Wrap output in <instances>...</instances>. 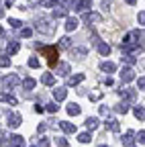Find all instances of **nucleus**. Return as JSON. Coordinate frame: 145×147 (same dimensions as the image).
I'll use <instances>...</instances> for the list:
<instances>
[{"label": "nucleus", "instance_id": "f257e3e1", "mask_svg": "<svg viewBox=\"0 0 145 147\" xmlns=\"http://www.w3.org/2000/svg\"><path fill=\"white\" fill-rule=\"evenodd\" d=\"M39 51L43 53V57H47V63L51 65V67H55L59 61H57V57H59V47H55V45H51V47H39Z\"/></svg>", "mask_w": 145, "mask_h": 147}, {"label": "nucleus", "instance_id": "f03ea898", "mask_svg": "<svg viewBox=\"0 0 145 147\" xmlns=\"http://www.w3.org/2000/svg\"><path fill=\"white\" fill-rule=\"evenodd\" d=\"M35 29H37L41 35H45V37H51L55 33V25H53V21H49V18H39Z\"/></svg>", "mask_w": 145, "mask_h": 147}, {"label": "nucleus", "instance_id": "7ed1b4c3", "mask_svg": "<svg viewBox=\"0 0 145 147\" xmlns=\"http://www.w3.org/2000/svg\"><path fill=\"white\" fill-rule=\"evenodd\" d=\"M71 8L76 12H84L88 8H92V0H71Z\"/></svg>", "mask_w": 145, "mask_h": 147}, {"label": "nucleus", "instance_id": "20e7f679", "mask_svg": "<svg viewBox=\"0 0 145 147\" xmlns=\"http://www.w3.org/2000/svg\"><path fill=\"white\" fill-rule=\"evenodd\" d=\"M21 121H23V117H21L19 113H8V127H10V129L21 127Z\"/></svg>", "mask_w": 145, "mask_h": 147}, {"label": "nucleus", "instance_id": "39448f33", "mask_svg": "<svg viewBox=\"0 0 145 147\" xmlns=\"http://www.w3.org/2000/svg\"><path fill=\"white\" fill-rule=\"evenodd\" d=\"M2 84H4L6 90H12V88L19 86V76H14V74H12V76H6V78L2 80Z\"/></svg>", "mask_w": 145, "mask_h": 147}, {"label": "nucleus", "instance_id": "423d86ee", "mask_svg": "<svg viewBox=\"0 0 145 147\" xmlns=\"http://www.w3.org/2000/svg\"><path fill=\"white\" fill-rule=\"evenodd\" d=\"M133 78H135L133 67H123V71H121V80H123V82H131Z\"/></svg>", "mask_w": 145, "mask_h": 147}, {"label": "nucleus", "instance_id": "0eeeda50", "mask_svg": "<svg viewBox=\"0 0 145 147\" xmlns=\"http://www.w3.org/2000/svg\"><path fill=\"white\" fill-rule=\"evenodd\" d=\"M84 21L86 23H100L102 21V14H98V12H86L84 14Z\"/></svg>", "mask_w": 145, "mask_h": 147}, {"label": "nucleus", "instance_id": "6e6552de", "mask_svg": "<svg viewBox=\"0 0 145 147\" xmlns=\"http://www.w3.org/2000/svg\"><path fill=\"white\" fill-rule=\"evenodd\" d=\"M59 129L63 133H76V125H71L67 121H59Z\"/></svg>", "mask_w": 145, "mask_h": 147}, {"label": "nucleus", "instance_id": "1a4fd4ad", "mask_svg": "<svg viewBox=\"0 0 145 147\" xmlns=\"http://www.w3.org/2000/svg\"><path fill=\"white\" fill-rule=\"evenodd\" d=\"M133 137H135V133H133V131H127V133L123 135V139H121V141H123V145H125V147H131V145H133V141H135Z\"/></svg>", "mask_w": 145, "mask_h": 147}, {"label": "nucleus", "instance_id": "9d476101", "mask_svg": "<svg viewBox=\"0 0 145 147\" xmlns=\"http://www.w3.org/2000/svg\"><path fill=\"white\" fill-rule=\"evenodd\" d=\"M80 110H82V108H80V104H76V102H69V104H67V115H69V117H78Z\"/></svg>", "mask_w": 145, "mask_h": 147}, {"label": "nucleus", "instance_id": "9b49d317", "mask_svg": "<svg viewBox=\"0 0 145 147\" xmlns=\"http://www.w3.org/2000/svg\"><path fill=\"white\" fill-rule=\"evenodd\" d=\"M65 96H67V90L65 88H55V90H53V98H55V100H65Z\"/></svg>", "mask_w": 145, "mask_h": 147}, {"label": "nucleus", "instance_id": "f8f14e48", "mask_svg": "<svg viewBox=\"0 0 145 147\" xmlns=\"http://www.w3.org/2000/svg\"><path fill=\"white\" fill-rule=\"evenodd\" d=\"M106 129H111L113 133H119V131H121V125H119L117 119H108V121H106Z\"/></svg>", "mask_w": 145, "mask_h": 147}, {"label": "nucleus", "instance_id": "ddd939ff", "mask_svg": "<svg viewBox=\"0 0 145 147\" xmlns=\"http://www.w3.org/2000/svg\"><path fill=\"white\" fill-rule=\"evenodd\" d=\"M10 147H25V139L21 135H12L10 137Z\"/></svg>", "mask_w": 145, "mask_h": 147}, {"label": "nucleus", "instance_id": "4468645a", "mask_svg": "<svg viewBox=\"0 0 145 147\" xmlns=\"http://www.w3.org/2000/svg\"><path fill=\"white\" fill-rule=\"evenodd\" d=\"M65 14H67V8L65 6H59L57 4L55 8H53V18H63Z\"/></svg>", "mask_w": 145, "mask_h": 147}, {"label": "nucleus", "instance_id": "2eb2a0df", "mask_svg": "<svg viewBox=\"0 0 145 147\" xmlns=\"http://www.w3.org/2000/svg\"><path fill=\"white\" fill-rule=\"evenodd\" d=\"M78 25H80V21H78V18H67V21H65V31H76L78 29Z\"/></svg>", "mask_w": 145, "mask_h": 147}, {"label": "nucleus", "instance_id": "dca6fc26", "mask_svg": "<svg viewBox=\"0 0 145 147\" xmlns=\"http://www.w3.org/2000/svg\"><path fill=\"white\" fill-rule=\"evenodd\" d=\"M0 100H2V102H8V104H12V106H16V102H19L12 94H4V92H0Z\"/></svg>", "mask_w": 145, "mask_h": 147}, {"label": "nucleus", "instance_id": "f3484780", "mask_svg": "<svg viewBox=\"0 0 145 147\" xmlns=\"http://www.w3.org/2000/svg\"><path fill=\"white\" fill-rule=\"evenodd\" d=\"M100 69L106 71V74H113V71L117 69V65H115L113 61H102V63H100Z\"/></svg>", "mask_w": 145, "mask_h": 147}, {"label": "nucleus", "instance_id": "a211bd4d", "mask_svg": "<svg viewBox=\"0 0 145 147\" xmlns=\"http://www.w3.org/2000/svg\"><path fill=\"white\" fill-rule=\"evenodd\" d=\"M41 82H43L45 86H53V84H55V76H53V74H43V76H41Z\"/></svg>", "mask_w": 145, "mask_h": 147}, {"label": "nucleus", "instance_id": "6ab92c4d", "mask_svg": "<svg viewBox=\"0 0 145 147\" xmlns=\"http://www.w3.org/2000/svg\"><path fill=\"white\" fill-rule=\"evenodd\" d=\"M84 80V74H78V76H69L67 78V86H78Z\"/></svg>", "mask_w": 145, "mask_h": 147}, {"label": "nucleus", "instance_id": "aec40b11", "mask_svg": "<svg viewBox=\"0 0 145 147\" xmlns=\"http://www.w3.org/2000/svg\"><path fill=\"white\" fill-rule=\"evenodd\" d=\"M96 47H98V53H100V55H111V51H113L108 43H98Z\"/></svg>", "mask_w": 145, "mask_h": 147}, {"label": "nucleus", "instance_id": "412c9836", "mask_svg": "<svg viewBox=\"0 0 145 147\" xmlns=\"http://www.w3.org/2000/svg\"><path fill=\"white\" fill-rule=\"evenodd\" d=\"M19 49H21V45L16 43V41H12V43H8V47H6V53H8V55H14V53L19 51Z\"/></svg>", "mask_w": 145, "mask_h": 147}, {"label": "nucleus", "instance_id": "4be33fe9", "mask_svg": "<svg viewBox=\"0 0 145 147\" xmlns=\"http://www.w3.org/2000/svg\"><path fill=\"white\" fill-rule=\"evenodd\" d=\"M86 127L90 129V131H94V129L98 127V119H96V117H90V119H86Z\"/></svg>", "mask_w": 145, "mask_h": 147}, {"label": "nucleus", "instance_id": "5701e85b", "mask_svg": "<svg viewBox=\"0 0 145 147\" xmlns=\"http://www.w3.org/2000/svg\"><path fill=\"white\" fill-rule=\"evenodd\" d=\"M119 94H121V96H127L129 100H135V92H133V90H129V88H123V90H119Z\"/></svg>", "mask_w": 145, "mask_h": 147}, {"label": "nucleus", "instance_id": "b1692460", "mask_svg": "<svg viewBox=\"0 0 145 147\" xmlns=\"http://www.w3.org/2000/svg\"><path fill=\"white\" fill-rule=\"evenodd\" d=\"M115 110H117V113H121V115L129 113V102H121V104H117V106H115Z\"/></svg>", "mask_w": 145, "mask_h": 147}, {"label": "nucleus", "instance_id": "393cba45", "mask_svg": "<svg viewBox=\"0 0 145 147\" xmlns=\"http://www.w3.org/2000/svg\"><path fill=\"white\" fill-rule=\"evenodd\" d=\"M23 86H25V90H33L35 88V80L33 78H25L23 80Z\"/></svg>", "mask_w": 145, "mask_h": 147}, {"label": "nucleus", "instance_id": "a878e982", "mask_svg": "<svg viewBox=\"0 0 145 147\" xmlns=\"http://www.w3.org/2000/svg\"><path fill=\"white\" fill-rule=\"evenodd\" d=\"M133 113H135V117H137L139 121H143V119H145V110H143V106H135Z\"/></svg>", "mask_w": 145, "mask_h": 147}, {"label": "nucleus", "instance_id": "bb28decb", "mask_svg": "<svg viewBox=\"0 0 145 147\" xmlns=\"http://www.w3.org/2000/svg\"><path fill=\"white\" fill-rule=\"evenodd\" d=\"M59 47H61V49H67V47H71V39H69V37H61V41H59Z\"/></svg>", "mask_w": 145, "mask_h": 147}, {"label": "nucleus", "instance_id": "cd10ccee", "mask_svg": "<svg viewBox=\"0 0 145 147\" xmlns=\"http://www.w3.org/2000/svg\"><path fill=\"white\" fill-rule=\"evenodd\" d=\"M8 25H10L12 29H21V27H23V23L19 21V18H8Z\"/></svg>", "mask_w": 145, "mask_h": 147}, {"label": "nucleus", "instance_id": "c85d7f7f", "mask_svg": "<svg viewBox=\"0 0 145 147\" xmlns=\"http://www.w3.org/2000/svg\"><path fill=\"white\" fill-rule=\"evenodd\" d=\"M57 65H59V71H61L59 76H67V74H69V65L67 63H57Z\"/></svg>", "mask_w": 145, "mask_h": 147}, {"label": "nucleus", "instance_id": "c756f323", "mask_svg": "<svg viewBox=\"0 0 145 147\" xmlns=\"http://www.w3.org/2000/svg\"><path fill=\"white\" fill-rule=\"evenodd\" d=\"M57 108H59V106H57L55 102H49V104L45 106V110H47V113H57Z\"/></svg>", "mask_w": 145, "mask_h": 147}, {"label": "nucleus", "instance_id": "7c9ffc66", "mask_svg": "<svg viewBox=\"0 0 145 147\" xmlns=\"http://www.w3.org/2000/svg\"><path fill=\"white\" fill-rule=\"evenodd\" d=\"M33 35V29H29V27H25V29H21V37H25V39H29V37Z\"/></svg>", "mask_w": 145, "mask_h": 147}, {"label": "nucleus", "instance_id": "2f4dec72", "mask_svg": "<svg viewBox=\"0 0 145 147\" xmlns=\"http://www.w3.org/2000/svg\"><path fill=\"white\" fill-rule=\"evenodd\" d=\"M78 141H80V143H90V133H80Z\"/></svg>", "mask_w": 145, "mask_h": 147}, {"label": "nucleus", "instance_id": "473e14b6", "mask_svg": "<svg viewBox=\"0 0 145 147\" xmlns=\"http://www.w3.org/2000/svg\"><path fill=\"white\" fill-rule=\"evenodd\" d=\"M29 67L37 69V67H39V59H37V57H31V59H29Z\"/></svg>", "mask_w": 145, "mask_h": 147}, {"label": "nucleus", "instance_id": "72a5a7b5", "mask_svg": "<svg viewBox=\"0 0 145 147\" xmlns=\"http://www.w3.org/2000/svg\"><path fill=\"white\" fill-rule=\"evenodd\" d=\"M10 65V59H8V55H4L2 59H0V67H8Z\"/></svg>", "mask_w": 145, "mask_h": 147}, {"label": "nucleus", "instance_id": "f704fd0d", "mask_svg": "<svg viewBox=\"0 0 145 147\" xmlns=\"http://www.w3.org/2000/svg\"><path fill=\"white\" fill-rule=\"evenodd\" d=\"M55 143H57L59 147H67V141H65L63 137H57V139H55Z\"/></svg>", "mask_w": 145, "mask_h": 147}, {"label": "nucleus", "instance_id": "c9c22d12", "mask_svg": "<svg viewBox=\"0 0 145 147\" xmlns=\"http://www.w3.org/2000/svg\"><path fill=\"white\" fill-rule=\"evenodd\" d=\"M74 53H76V55H86V53H88V49H86V47H78Z\"/></svg>", "mask_w": 145, "mask_h": 147}, {"label": "nucleus", "instance_id": "e433bc0d", "mask_svg": "<svg viewBox=\"0 0 145 147\" xmlns=\"http://www.w3.org/2000/svg\"><path fill=\"white\" fill-rule=\"evenodd\" d=\"M137 86H139V90H143V88H145V78H143V76L137 80Z\"/></svg>", "mask_w": 145, "mask_h": 147}, {"label": "nucleus", "instance_id": "4c0bfd02", "mask_svg": "<svg viewBox=\"0 0 145 147\" xmlns=\"http://www.w3.org/2000/svg\"><path fill=\"white\" fill-rule=\"evenodd\" d=\"M143 137H145V133H143V131H141V133H137V143H139V145H143Z\"/></svg>", "mask_w": 145, "mask_h": 147}, {"label": "nucleus", "instance_id": "58836bf2", "mask_svg": "<svg viewBox=\"0 0 145 147\" xmlns=\"http://www.w3.org/2000/svg\"><path fill=\"white\" fill-rule=\"evenodd\" d=\"M137 18H139V23H141V25H143V23H145V12H143V10H141V12H139V16H137Z\"/></svg>", "mask_w": 145, "mask_h": 147}, {"label": "nucleus", "instance_id": "ea45409f", "mask_svg": "<svg viewBox=\"0 0 145 147\" xmlns=\"http://www.w3.org/2000/svg\"><path fill=\"white\" fill-rule=\"evenodd\" d=\"M39 143H41V147H49V141H47V139H45V137H43V139H41V141H39Z\"/></svg>", "mask_w": 145, "mask_h": 147}, {"label": "nucleus", "instance_id": "a19ab883", "mask_svg": "<svg viewBox=\"0 0 145 147\" xmlns=\"http://www.w3.org/2000/svg\"><path fill=\"white\" fill-rule=\"evenodd\" d=\"M104 84H106V86H113L115 82H113V78H106V80H104Z\"/></svg>", "mask_w": 145, "mask_h": 147}, {"label": "nucleus", "instance_id": "79ce46f5", "mask_svg": "<svg viewBox=\"0 0 145 147\" xmlns=\"http://www.w3.org/2000/svg\"><path fill=\"white\" fill-rule=\"evenodd\" d=\"M108 6H111V0H104V2H102V8H108Z\"/></svg>", "mask_w": 145, "mask_h": 147}, {"label": "nucleus", "instance_id": "37998d69", "mask_svg": "<svg viewBox=\"0 0 145 147\" xmlns=\"http://www.w3.org/2000/svg\"><path fill=\"white\" fill-rule=\"evenodd\" d=\"M4 4H6V6H8V8H10V6H12V4H14V0H4Z\"/></svg>", "mask_w": 145, "mask_h": 147}, {"label": "nucleus", "instance_id": "c03bdc74", "mask_svg": "<svg viewBox=\"0 0 145 147\" xmlns=\"http://www.w3.org/2000/svg\"><path fill=\"white\" fill-rule=\"evenodd\" d=\"M125 2H127V4H131V6H133V4L137 2V0H125Z\"/></svg>", "mask_w": 145, "mask_h": 147}, {"label": "nucleus", "instance_id": "a18cd8bd", "mask_svg": "<svg viewBox=\"0 0 145 147\" xmlns=\"http://www.w3.org/2000/svg\"><path fill=\"white\" fill-rule=\"evenodd\" d=\"M4 16V10H2V6H0V18H2Z\"/></svg>", "mask_w": 145, "mask_h": 147}, {"label": "nucleus", "instance_id": "49530a36", "mask_svg": "<svg viewBox=\"0 0 145 147\" xmlns=\"http://www.w3.org/2000/svg\"><path fill=\"white\" fill-rule=\"evenodd\" d=\"M2 35H4V29H2V27H0V37H2Z\"/></svg>", "mask_w": 145, "mask_h": 147}, {"label": "nucleus", "instance_id": "de8ad7c7", "mask_svg": "<svg viewBox=\"0 0 145 147\" xmlns=\"http://www.w3.org/2000/svg\"><path fill=\"white\" fill-rule=\"evenodd\" d=\"M98 147H108V145H98Z\"/></svg>", "mask_w": 145, "mask_h": 147}]
</instances>
